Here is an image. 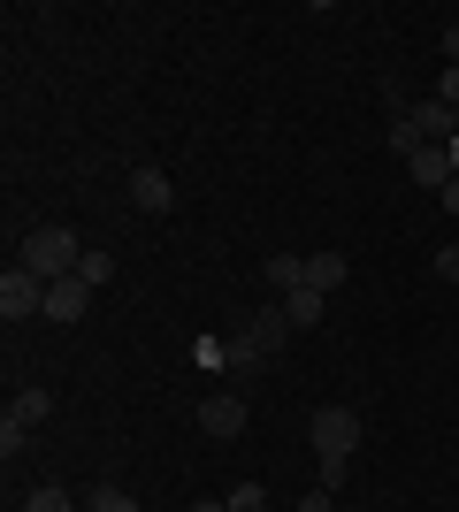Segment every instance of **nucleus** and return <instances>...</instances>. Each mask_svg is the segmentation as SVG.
<instances>
[{"label": "nucleus", "instance_id": "obj_1", "mask_svg": "<svg viewBox=\"0 0 459 512\" xmlns=\"http://www.w3.org/2000/svg\"><path fill=\"white\" fill-rule=\"evenodd\" d=\"M77 260H85V245H77V230H31L23 237V253H16V268H31L39 283H62V276H77Z\"/></svg>", "mask_w": 459, "mask_h": 512}, {"label": "nucleus", "instance_id": "obj_2", "mask_svg": "<svg viewBox=\"0 0 459 512\" xmlns=\"http://www.w3.org/2000/svg\"><path fill=\"white\" fill-rule=\"evenodd\" d=\"M306 436H314V459H352V451H360V413L352 406H322Z\"/></svg>", "mask_w": 459, "mask_h": 512}, {"label": "nucleus", "instance_id": "obj_3", "mask_svg": "<svg viewBox=\"0 0 459 512\" xmlns=\"http://www.w3.org/2000/svg\"><path fill=\"white\" fill-rule=\"evenodd\" d=\"M0 314H8V329L31 321V314H46V283L31 276V268H8V276H0Z\"/></svg>", "mask_w": 459, "mask_h": 512}, {"label": "nucleus", "instance_id": "obj_4", "mask_svg": "<svg viewBox=\"0 0 459 512\" xmlns=\"http://www.w3.org/2000/svg\"><path fill=\"white\" fill-rule=\"evenodd\" d=\"M238 428H245V398H238V390H207V398H199V436L230 444Z\"/></svg>", "mask_w": 459, "mask_h": 512}, {"label": "nucleus", "instance_id": "obj_5", "mask_svg": "<svg viewBox=\"0 0 459 512\" xmlns=\"http://www.w3.org/2000/svg\"><path fill=\"white\" fill-rule=\"evenodd\" d=\"M131 207H138V214H169V207H176L169 169H131Z\"/></svg>", "mask_w": 459, "mask_h": 512}, {"label": "nucleus", "instance_id": "obj_6", "mask_svg": "<svg viewBox=\"0 0 459 512\" xmlns=\"http://www.w3.org/2000/svg\"><path fill=\"white\" fill-rule=\"evenodd\" d=\"M92 314V283L62 276V283H46V321H85Z\"/></svg>", "mask_w": 459, "mask_h": 512}, {"label": "nucleus", "instance_id": "obj_7", "mask_svg": "<svg viewBox=\"0 0 459 512\" xmlns=\"http://www.w3.org/2000/svg\"><path fill=\"white\" fill-rule=\"evenodd\" d=\"M406 115H414V130L429 138V146H452L459 138V107H444V100H414Z\"/></svg>", "mask_w": 459, "mask_h": 512}, {"label": "nucleus", "instance_id": "obj_8", "mask_svg": "<svg viewBox=\"0 0 459 512\" xmlns=\"http://www.w3.org/2000/svg\"><path fill=\"white\" fill-rule=\"evenodd\" d=\"M406 176H414L421 192H444V184H452V146H421V153H406Z\"/></svg>", "mask_w": 459, "mask_h": 512}, {"label": "nucleus", "instance_id": "obj_9", "mask_svg": "<svg viewBox=\"0 0 459 512\" xmlns=\"http://www.w3.org/2000/svg\"><path fill=\"white\" fill-rule=\"evenodd\" d=\"M245 337H253V352H261V360H276V352H284V337H291L284 306H261V314L245 321Z\"/></svg>", "mask_w": 459, "mask_h": 512}, {"label": "nucleus", "instance_id": "obj_10", "mask_svg": "<svg viewBox=\"0 0 459 512\" xmlns=\"http://www.w3.org/2000/svg\"><path fill=\"white\" fill-rule=\"evenodd\" d=\"M345 276H352V260H345V253H306V291H322V299H329Z\"/></svg>", "mask_w": 459, "mask_h": 512}, {"label": "nucleus", "instance_id": "obj_11", "mask_svg": "<svg viewBox=\"0 0 459 512\" xmlns=\"http://www.w3.org/2000/svg\"><path fill=\"white\" fill-rule=\"evenodd\" d=\"M261 276H268V291H284V299H291V291H306V260L299 253H268Z\"/></svg>", "mask_w": 459, "mask_h": 512}, {"label": "nucleus", "instance_id": "obj_12", "mask_svg": "<svg viewBox=\"0 0 459 512\" xmlns=\"http://www.w3.org/2000/svg\"><path fill=\"white\" fill-rule=\"evenodd\" d=\"M8 413H16L23 428H39V421H54V390H16V406H8Z\"/></svg>", "mask_w": 459, "mask_h": 512}, {"label": "nucleus", "instance_id": "obj_13", "mask_svg": "<svg viewBox=\"0 0 459 512\" xmlns=\"http://www.w3.org/2000/svg\"><path fill=\"white\" fill-rule=\"evenodd\" d=\"M77 283H92V291H100V283H115V253L85 245V260H77Z\"/></svg>", "mask_w": 459, "mask_h": 512}, {"label": "nucleus", "instance_id": "obj_14", "mask_svg": "<svg viewBox=\"0 0 459 512\" xmlns=\"http://www.w3.org/2000/svg\"><path fill=\"white\" fill-rule=\"evenodd\" d=\"M284 321H291V329H314V321H322V291H291V299H284Z\"/></svg>", "mask_w": 459, "mask_h": 512}, {"label": "nucleus", "instance_id": "obj_15", "mask_svg": "<svg viewBox=\"0 0 459 512\" xmlns=\"http://www.w3.org/2000/svg\"><path fill=\"white\" fill-rule=\"evenodd\" d=\"M85 512H138V497H131V490H115V482H100V490L85 497Z\"/></svg>", "mask_w": 459, "mask_h": 512}, {"label": "nucleus", "instance_id": "obj_16", "mask_svg": "<svg viewBox=\"0 0 459 512\" xmlns=\"http://www.w3.org/2000/svg\"><path fill=\"white\" fill-rule=\"evenodd\" d=\"M23 512H77V505H69V490H54V482H39V490L23 497Z\"/></svg>", "mask_w": 459, "mask_h": 512}, {"label": "nucleus", "instance_id": "obj_17", "mask_svg": "<svg viewBox=\"0 0 459 512\" xmlns=\"http://www.w3.org/2000/svg\"><path fill=\"white\" fill-rule=\"evenodd\" d=\"M429 138L414 130V115H391V153H421Z\"/></svg>", "mask_w": 459, "mask_h": 512}, {"label": "nucleus", "instance_id": "obj_18", "mask_svg": "<svg viewBox=\"0 0 459 512\" xmlns=\"http://www.w3.org/2000/svg\"><path fill=\"white\" fill-rule=\"evenodd\" d=\"M253 367H261V352H253V337L238 329V337H230V375H253Z\"/></svg>", "mask_w": 459, "mask_h": 512}, {"label": "nucleus", "instance_id": "obj_19", "mask_svg": "<svg viewBox=\"0 0 459 512\" xmlns=\"http://www.w3.org/2000/svg\"><path fill=\"white\" fill-rule=\"evenodd\" d=\"M222 505H230V512H268V497H261V482H238Z\"/></svg>", "mask_w": 459, "mask_h": 512}, {"label": "nucleus", "instance_id": "obj_20", "mask_svg": "<svg viewBox=\"0 0 459 512\" xmlns=\"http://www.w3.org/2000/svg\"><path fill=\"white\" fill-rule=\"evenodd\" d=\"M0 451H8V459H16V451H31V428H23L16 413H8V421H0Z\"/></svg>", "mask_w": 459, "mask_h": 512}, {"label": "nucleus", "instance_id": "obj_21", "mask_svg": "<svg viewBox=\"0 0 459 512\" xmlns=\"http://www.w3.org/2000/svg\"><path fill=\"white\" fill-rule=\"evenodd\" d=\"M192 360H199V367H230V344H215V337H199V344H192Z\"/></svg>", "mask_w": 459, "mask_h": 512}, {"label": "nucleus", "instance_id": "obj_22", "mask_svg": "<svg viewBox=\"0 0 459 512\" xmlns=\"http://www.w3.org/2000/svg\"><path fill=\"white\" fill-rule=\"evenodd\" d=\"M437 276H444V283H459V245H444V253H437Z\"/></svg>", "mask_w": 459, "mask_h": 512}, {"label": "nucleus", "instance_id": "obj_23", "mask_svg": "<svg viewBox=\"0 0 459 512\" xmlns=\"http://www.w3.org/2000/svg\"><path fill=\"white\" fill-rule=\"evenodd\" d=\"M437 100H444V107H459V69H452V62H444V92H437Z\"/></svg>", "mask_w": 459, "mask_h": 512}, {"label": "nucleus", "instance_id": "obj_24", "mask_svg": "<svg viewBox=\"0 0 459 512\" xmlns=\"http://www.w3.org/2000/svg\"><path fill=\"white\" fill-rule=\"evenodd\" d=\"M299 512H337V505H329V490H306V497H299Z\"/></svg>", "mask_w": 459, "mask_h": 512}, {"label": "nucleus", "instance_id": "obj_25", "mask_svg": "<svg viewBox=\"0 0 459 512\" xmlns=\"http://www.w3.org/2000/svg\"><path fill=\"white\" fill-rule=\"evenodd\" d=\"M444 62L459 69V23H444Z\"/></svg>", "mask_w": 459, "mask_h": 512}, {"label": "nucleus", "instance_id": "obj_26", "mask_svg": "<svg viewBox=\"0 0 459 512\" xmlns=\"http://www.w3.org/2000/svg\"><path fill=\"white\" fill-rule=\"evenodd\" d=\"M437 199H444V214H459V176H452V184H444Z\"/></svg>", "mask_w": 459, "mask_h": 512}, {"label": "nucleus", "instance_id": "obj_27", "mask_svg": "<svg viewBox=\"0 0 459 512\" xmlns=\"http://www.w3.org/2000/svg\"><path fill=\"white\" fill-rule=\"evenodd\" d=\"M192 512H230V505H222V497H199V505Z\"/></svg>", "mask_w": 459, "mask_h": 512}, {"label": "nucleus", "instance_id": "obj_28", "mask_svg": "<svg viewBox=\"0 0 459 512\" xmlns=\"http://www.w3.org/2000/svg\"><path fill=\"white\" fill-rule=\"evenodd\" d=\"M452 176H459V138H452Z\"/></svg>", "mask_w": 459, "mask_h": 512}]
</instances>
